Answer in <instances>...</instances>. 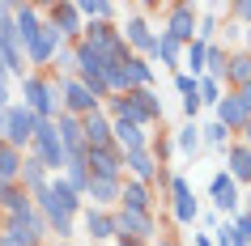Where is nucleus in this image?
Instances as JSON below:
<instances>
[{"instance_id":"de8ad7c7","label":"nucleus","mask_w":251,"mask_h":246,"mask_svg":"<svg viewBox=\"0 0 251 246\" xmlns=\"http://www.w3.org/2000/svg\"><path fill=\"white\" fill-rule=\"evenodd\" d=\"M234 98H238V106H243V115L251 119V85H243V89H234Z\"/></svg>"},{"instance_id":"13d9d810","label":"nucleus","mask_w":251,"mask_h":246,"mask_svg":"<svg viewBox=\"0 0 251 246\" xmlns=\"http://www.w3.org/2000/svg\"><path fill=\"white\" fill-rule=\"evenodd\" d=\"M0 72H4V47H0Z\"/></svg>"},{"instance_id":"9d476101","label":"nucleus","mask_w":251,"mask_h":246,"mask_svg":"<svg viewBox=\"0 0 251 246\" xmlns=\"http://www.w3.org/2000/svg\"><path fill=\"white\" fill-rule=\"evenodd\" d=\"M0 229L13 233L22 246H47V221H43L34 208L17 212V217H4V221H0Z\"/></svg>"},{"instance_id":"9b49d317","label":"nucleus","mask_w":251,"mask_h":246,"mask_svg":"<svg viewBox=\"0 0 251 246\" xmlns=\"http://www.w3.org/2000/svg\"><path fill=\"white\" fill-rule=\"evenodd\" d=\"M43 17H47L55 30H60V39H64L68 47H77V43H81V30H85V22H81V13H77V4H73V0L43 4Z\"/></svg>"},{"instance_id":"79ce46f5","label":"nucleus","mask_w":251,"mask_h":246,"mask_svg":"<svg viewBox=\"0 0 251 246\" xmlns=\"http://www.w3.org/2000/svg\"><path fill=\"white\" fill-rule=\"evenodd\" d=\"M226 17L247 30V26H251V0H234V4H226Z\"/></svg>"},{"instance_id":"f03ea898","label":"nucleus","mask_w":251,"mask_h":246,"mask_svg":"<svg viewBox=\"0 0 251 246\" xmlns=\"http://www.w3.org/2000/svg\"><path fill=\"white\" fill-rule=\"evenodd\" d=\"M102 111L111 119H128L136 128L145 132H158L162 128V98L158 89H132V93H115V98H106Z\"/></svg>"},{"instance_id":"1a4fd4ad","label":"nucleus","mask_w":251,"mask_h":246,"mask_svg":"<svg viewBox=\"0 0 251 246\" xmlns=\"http://www.w3.org/2000/svg\"><path fill=\"white\" fill-rule=\"evenodd\" d=\"M209 204H213V212H217L222 221H230L238 208H243V187H238L226 170H217V174L209 179Z\"/></svg>"},{"instance_id":"a18cd8bd","label":"nucleus","mask_w":251,"mask_h":246,"mask_svg":"<svg viewBox=\"0 0 251 246\" xmlns=\"http://www.w3.org/2000/svg\"><path fill=\"white\" fill-rule=\"evenodd\" d=\"M13 106V81H9V72H0V111H9Z\"/></svg>"},{"instance_id":"f704fd0d","label":"nucleus","mask_w":251,"mask_h":246,"mask_svg":"<svg viewBox=\"0 0 251 246\" xmlns=\"http://www.w3.org/2000/svg\"><path fill=\"white\" fill-rule=\"evenodd\" d=\"M47 179H51V174H47V170H43L39 161H34V157L26 153V161H22V187H26L30 195H39L43 187H47Z\"/></svg>"},{"instance_id":"c85d7f7f","label":"nucleus","mask_w":251,"mask_h":246,"mask_svg":"<svg viewBox=\"0 0 251 246\" xmlns=\"http://www.w3.org/2000/svg\"><path fill=\"white\" fill-rule=\"evenodd\" d=\"M26 208H34V200H30V191L22 187V182L0 187V221H4V217H17V212H26Z\"/></svg>"},{"instance_id":"bf43d9fd","label":"nucleus","mask_w":251,"mask_h":246,"mask_svg":"<svg viewBox=\"0 0 251 246\" xmlns=\"http://www.w3.org/2000/svg\"><path fill=\"white\" fill-rule=\"evenodd\" d=\"M55 246H77V242H55Z\"/></svg>"},{"instance_id":"f3484780","label":"nucleus","mask_w":251,"mask_h":246,"mask_svg":"<svg viewBox=\"0 0 251 246\" xmlns=\"http://www.w3.org/2000/svg\"><path fill=\"white\" fill-rule=\"evenodd\" d=\"M119 208H128V212H153V217H158V195H153V187H145V182L124 179L119 182Z\"/></svg>"},{"instance_id":"f257e3e1","label":"nucleus","mask_w":251,"mask_h":246,"mask_svg":"<svg viewBox=\"0 0 251 246\" xmlns=\"http://www.w3.org/2000/svg\"><path fill=\"white\" fill-rule=\"evenodd\" d=\"M30 200H34V212L47 221V238H55V242H73L77 238V217H81V208H85V200L60 174H51L47 187L39 195H30Z\"/></svg>"},{"instance_id":"37998d69","label":"nucleus","mask_w":251,"mask_h":246,"mask_svg":"<svg viewBox=\"0 0 251 246\" xmlns=\"http://www.w3.org/2000/svg\"><path fill=\"white\" fill-rule=\"evenodd\" d=\"M230 225H234L238 242H243V246H251V212H243V208H238L234 217H230Z\"/></svg>"},{"instance_id":"c9c22d12","label":"nucleus","mask_w":251,"mask_h":246,"mask_svg":"<svg viewBox=\"0 0 251 246\" xmlns=\"http://www.w3.org/2000/svg\"><path fill=\"white\" fill-rule=\"evenodd\" d=\"M226 60H230V51H226L222 43H209V55H204V77L222 81V77H226Z\"/></svg>"},{"instance_id":"c03bdc74","label":"nucleus","mask_w":251,"mask_h":246,"mask_svg":"<svg viewBox=\"0 0 251 246\" xmlns=\"http://www.w3.org/2000/svg\"><path fill=\"white\" fill-rule=\"evenodd\" d=\"M175 89H179V98H183V102H187V98H196V77L175 72ZM196 102H200V98H196Z\"/></svg>"},{"instance_id":"ddd939ff","label":"nucleus","mask_w":251,"mask_h":246,"mask_svg":"<svg viewBox=\"0 0 251 246\" xmlns=\"http://www.w3.org/2000/svg\"><path fill=\"white\" fill-rule=\"evenodd\" d=\"M39 123H43V119L34 115V111H26L22 102H13V106H9V132H4V140L26 153L30 140H34V132H39Z\"/></svg>"},{"instance_id":"473e14b6","label":"nucleus","mask_w":251,"mask_h":246,"mask_svg":"<svg viewBox=\"0 0 251 246\" xmlns=\"http://www.w3.org/2000/svg\"><path fill=\"white\" fill-rule=\"evenodd\" d=\"M175 149H179L187 161H196L200 149H204V140H200V123H183V128L175 132Z\"/></svg>"},{"instance_id":"412c9836","label":"nucleus","mask_w":251,"mask_h":246,"mask_svg":"<svg viewBox=\"0 0 251 246\" xmlns=\"http://www.w3.org/2000/svg\"><path fill=\"white\" fill-rule=\"evenodd\" d=\"M119 182L124 179H90V187H85V204L90 208H102V212H115L119 208Z\"/></svg>"},{"instance_id":"7c9ffc66","label":"nucleus","mask_w":251,"mask_h":246,"mask_svg":"<svg viewBox=\"0 0 251 246\" xmlns=\"http://www.w3.org/2000/svg\"><path fill=\"white\" fill-rule=\"evenodd\" d=\"M222 13H226V4H204V9H200V22H196V39L200 43H217Z\"/></svg>"},{"instance_id":"8fccbe9b","label":"nucleus","mask_w":251,"mask_h":246,"mask_svg":"<svg viewBox=\"0 0 251 246\" xmlns=\"http://www.w3.org/2000/svg\"><path fill=\"white\" fill-rule=\"evenodd\" d=\"M234 140H243V144H247V149H251V119H247V123H243V132H238Z\"/></svg>"},{"instance_id":"6ab92c4d","label":"nucleus","mask_w":251,"mask_h":246,"mask_svg":"<svg viewBox=\"0 0 251 246\" xmlns=\"http://www.w3.org/2000/svg\"><path fill=\"white\" fill-rule=\"evenodd\" d=\"M51 123H55V132H60L64 149H68V161H77V157L85 161V132H81V119H77V115H64V111H60Z\"/></svg>"},{"instance_id":"4be33fe9","label":"nucleus","mask_w":251,"mask_h":246,"mask_svg":"<svg viewBox=\"0 0 251 246\" xmlns=\"http://www.w3.org/2000/svg\"><path fill=\"white\" fill-rule=\"evenodd\" d=\"M43 4H13V30H17V43H22V51H26V43L34 39L43 30Z\"/></svg>"},{"instance_id":"0eeeda50","label":"nucleus","mask_w":251,"mask_h":246,"mask_svg":"<svg viewBox=\"0 0 251 246\" xmlns=\"http://www.w3.org/2000/svg\"><path fill=\"white\" fill-rule=\"evenodd\" d=\"M111 225H115V238H136V242H145V246L162 233L153 212H128V208H115L111 212Z\"/></svg>"},{"instance_id":"5fc2aeb1","label":"nucleus","mask_w":251,"mask_h":246,"mask_svg":"<svg viewBox=\"0 0 251 246\" xmlns=\"http://www.w3.org/2000/svg\"><path fill=\"white\" fill-rule=\"evenodd\" d=\"M243 212H251V187H243Z\"/></svg>"},{"instance_id":"7ed1b4c3","label":"nucleus","mask_w":251,"mask_h":246,"mask_svg":"<svg viewBox=\"0 0 251 246\" xmlns=\"http://www.w3.org/2000/svg\"><path fill=\"white\" fill-rule=\"evenodd\" d=\"M60 98H64V77H55V72H26L22 77V106L34 111L43 123H51L60 115Z\"/></svg>"},{"instance_id":"3c124183","label":"nucleus","mask_w":251,"mask_h":246,"mask_svg":"<svg viewBox=\"0 0 251 246\" xmlns=\"http://www.w3.org/2000/svg\"><path fill=\"white\" fill-rule=\"evenodd\" d=\"M0 246H22V242H17L13 233H4V229H0Z\"/></svg>"},{"instance_id":"4468645a","label":"nucleus","mask_w":251,"mask_h":246,"mask_svg":"<svg viewBox=\"0 0 251 246\" xmlns=\"http://www.w3.org/2000/svg\"><path fill=\"white\" fill-rule=\"evenodd\" d=\"M153 81H158L153 64H149V60H141V55H132L128 64L119 68V77H115V93H132V89H153ZM115 93H111V98H115Z\"/></svg>"},{"instance_id":"ea45409f","label":"nucleus","mask_w":251,"mask_h":246,"mask_svg":"<svg viewBox=\"0 0 251 246\" xmlns=\"http://www.w3.org/2000/svg\"><path fill=\"white\" fill-rule=\"evenodd\" d=\"M222 93H226L222 81H213V77H196V98H200V106H217V102H222Z\"/></svg>"},{"instance_id":"2eb2a0df","label":"nucleus","mask_w":251,"mask_h":246,"mask_svg":"<svg viewBox=\"0 0 251 246\" xmlns=\"http://www.w3.org/2000/svg\"><path fill=\"white\" fill-rule=\"evenodd\" d=\"M60 111H64V115L85 119V115H94V111H102V102L90 93V85H81L77 77H64V98H60Z\"/></svg>"},{"instance_id":"09e8293b","label":"nucleus","mask_w":251,"mask_h":246,"mask_svg":"<svg viewBox=\"0 0 251 246\" xmlns=\"http://www.w3.org/2000/svg\"><path fill=\"white\" fill-rule=\"evenodd\" d=\"M149 246H183V242H179V233H158V238H153V242H149Z\"/></svg>"},{"instance_id":"58836bf2","label":"nucleus","mask_w":251,"mask_h":246,"mask_svg":"<svg viewBox=\"0 0 251 246\" xmlns=\"http://www.w3.org/2000/svg\"><path fill=\"white\" fill-rule=\"evenodd\" d=\"M60 179H64L77 195H85V187H90V170H85V161L77 157V161H68V166H64V174H60Z\"/></svg>"},{"instance_id":"a211bd4d","label":"nucleus","mask_w":251,"mask_h":246,"mask_svg":"<svg viewBox=\"0 0 251 246\" xmlns=\"http://www.w3.org/2000/svg\"><path fill=\"white\" fill-rule=\"evenodd\" d=\"M162 170H166V166H158L149 149H136V153H124V179H136V182H145V187H153Z\"/></svg>"},{"instance_id":"5701e85b","label":"nucleus","mask_w":251,"mask_h":246,"mask_svg":"<svg viewBox=\"0 0 251 246\" xmlns=\"http://www.w3.org/2000/svg\"><path fill=\"white\" fill-rule=\"evenodd\" d=\"M222 153H226V174H230L238 187H251V149L243 140H230Z\"/></svg>"},{"instance_id":"b1692460","label":"nucleus","mask_w":251,"mask_h":246,"mask_svg":"<svg viewBox=\"0 0 251 246\" xmlns=\"http://www.w3.org/2000/svg\"><path fill=\"white\" fill-rule=\"evenodd\" d=\"M81 229H85V238H94V242H115V225H111V212H102V208H81Z\"/></svg>"},{"instance_id":"423d86ee","label":"nucleus","mask_w":251,"mask_h":246,"mask_svg":"<svg viewBox=\"0 0 251 246\" xmlns=\"http://www.w3.org/2000/svg\"><path fill=\"white\" fill-rule=\"evenodd\" d=\"M196 22H200L196 4H192V0H175V4H166V13H162L158 34H166V39H175L179 47H187V43L196 39Z\"/></svg>"},{"instance_id":"4d7b16f0","label":"nucleus","mask_w":251,"mask_h":246,"mask_svg":"<svg viewBox=\"0 0 251 246\" xmlns=\"http://www.w3.org/2000/svg\"><path fill=\"white\" fill-rule=\"evenodd\" d=\"M196 246H213V238L209 233H196Z\"/></svg>"},{"instance_id":"a19ab883","label":"nucleus","mask_w":251,"mask_h":246,"mask_svg":"<svg viewBox=\"0 0 251 246\" xmlns=\"http://www.w3.org/2000/svg\"><path fill=\"white\" fill-rule=\"evenodd\" d=\"M51 72L55 77H77V55H73V47H60V51H55V60H51Z\"/></svg>"},{"instance_id":"39448f33","label":"nucleus","mask_w":251,"mask_h":246,"mask_svg":"<svg viewBox=\"0 0 251 246\" xmlns=\"http://www.w3.org/2000/svg\"><path fill=\"white\" fill-rule=\"evenodd\" d=\"M166 208H171V221L179 225V229H187V225H196L200 221V200L196 191H192V182L179 174V170H171V187H166Z\"/></svg>"},{"instance_id":"49530a36","label":"nucleus","mask_w":251,"mask_h":246,"mask_svg":"<svg viewBox=\"0 0 251 246\" xmlns=\"http://www.w3.org/2000/svg\"><path fill=\"white\" fill-rule=\"evenodd\" d=\"M196 225H200L204 233H213L217 225H222V217H217V212H200V221H196Z\"/></svg>"},{"instance_id":"2f4dec72","label":"nucleus","mask_w":251,"mask_h":246,"mask_svg":"<svg viewBox=\"0 0 251 246\" xmlns=\"http://www.w3.org/2000/svg\"><path fill=\"white\" fill-rule=\"evenodd\" d=\"M77 4L81 22H115L119 17V4H111V0H73Z\"/></svg>"},{"instance_id":"6e6552de","label":"nucleus","mask_w":251,"mask_h":246,"mask_svg":"<svg viewBox=\"0 0 251 246\" xmlns=\"http://www.w3.org/2000/svg\"><path fill=\"white\" fill-rule=\"evenodd\" d=\"M60 47H64L60 30H55L51 22H43V30L26 43V68H30V72H51V60H55Z\"/></svg>"},{"instance_id":"c756f323","label":"nucleus","mask_w":251,"mask_h":246,"mask_svg":"<svg viewBox=\"0 0 251 246\" xmlns=\"http://www.w3.org/2000/svg\"><path fill=\"white\" fill-rule=\"evenodd\" d=\"M149 64H162V68H171V72H179V64H183V47H179L175 39H166V34H158Z\"/></svg>"},{"instance_id":"72a5a7b5","label":"nucleus","mask_w":251,"mask_h":246,"mask_svg":"<svg viewBox=\"0 0 251 246\" xmlns=\"http://www.w3.org/2000/svg\"><path fill=\"white\" fill-rule=\"evenodd\" d=\"M204 55H209V43L192 39L183 47V64H179V72H187V77H204Z\"/></svg>"},{"instance_id":"f8f14e48","label":"nucleus","mask_w":251,"mask_h":246,"mask_svg":"<svg viewBox=\"0 0 251 246\" xmlns=\"http://www.w3.org/2000/svg\"><path fill=\"white\" fill-rule=\"evenodd\" d=\"M119 39L128 43V51H132V55L149 60V55H153V43H158V30L149 26V17H141V13H128V22L119 26Z\"/></svg>"},{"instance_id":"e433bc0d","label":"nucleus","mask_w":251,"mask_h":246,"mask_svg":"<svg viewBox=\"0 0 251 246\" xmlns=\"http://www.w3.org/2000/svg\"><path fill=\"white\" fill-rule=\"evenodd\" d=\"M149 153H153V161H158V166H166V161H171V153H175V136H171L166 128L153 132V136H149Z\"/></svg>"},{"instance_id":"a878e982","label":"nucleus","mask_w":251,"mask_h":246,"mask_svg":"<svg viewBox=\"0 0 251 246\" xmlns=\"http://www.w3.org/2000/svg\"><path fill=\"white\" fill-rule=\"evenodd\" d=\"M213 119H217V123H222L226 132H230V136H238V132H243V123H247V115H243V106H238V98L230 89L222 93V102L213 106Z\"/></svg>"},{"instance_id":"20e7f679","label":"nucleus","mask_w":251,"mask_h":246,"mask_svg":"<svg viewBox=\"0 0 251 246\" xmlns=\"http://www.w3.org/2000/svg\"><path fill=\"white\" fill-rule=\"evenodd\" d=\"M26 153L34 157L47 174H64V166H68V149H64V140H60L55 123H39V132H34V140H30Z\"/></svg>"},{"instance_id":"864d4df0","label":"nucleus","mask_w":251,"mask_h":246,"mask_svg":"<svg viewBox=\"0 0 251 246\" xmlns=\"http://www.w3.org/2000/svg\"><path fill=\"white\" fill-rule=\"evenodd\" d=\"M4 132H9V111H0V140H4Z\"/></svg>"},{"instance_id":"aec40b11","label":"nucleus","mask_w":251,"mask_h":246,"mask_svg":"<svg viewBox=\"0 0 251 246\" xmlns=\"http://www.w3.org/2000/svg\"><path fill=\"white\" fill-rule=\"evenodd\" d=\"M149 136H153V132L136 128V123H128V119H111V140H115L119 153H136V149H149Z\"/></svg>"},{"instance_id":"bb28decb","label":"nucleus","mask_w":251,"mask_h":246,"mask_svg":"<svg viewBox=\"0 0 251 246\" xmlns=\"http://www.w3.org/2000/svg\"><path fill=\"white\" fill-rule=\"evenodd\" d=\"M222 85H226L230 93H234V89H243V85H251V55H247V51H230Z\"/></svg>"},{"instance_id":"393cba45","label":"nucleus","mask_w":251,"mask_h":246,"mask_svg":"<svg viewBox=\"0 0 251 246\" xmlns=\"http://www.w3.org/2000/svg\"><path fill=\"white\" fill-rule=\"evenodd\" d=\"M81 132H85V149H111V115L106 111H94V115L81 119Z\"/></svg>"},{"instance_id":"cd10ccee","label":"nucleus","mask_w":251,"mask_h":246,"mask_svg":"<svg viewBox=\"0 0 251 246\" xmlns=\"http://www.w3.org/2000/svg\"><path fill=\"white\" fill-rule=\"evenodd\" d=\"M22 161H26V153H22V149H13L9 140H0V187L22 182Z\"/></svg>"},{"instance_id":"dca6fc26","label":"nucleus","mask_w":251,"mask_h":246,"mask_svg":"<svg viewBox=\"0 0 251 246\" xmlns=\"http://www.w3.org/2000/svg\"><path fill=\"white\" fill-rule=\"evenodd\" d=\"M85 170L90 179H124V153L111 149H85Z\"/></svg>"},{"instance_id":"6e6d98bb","label":"nucleus","mask_w":251,"mask_h":246,"mask_svg":"<svg viewBox=\"0 0 251 246\" xmlns=\"http://www.w3.org/2000/svg\"><path fill=\"white\" fill-rule=\"evenodd\" d=\"M115 246H145V242H136V238H115Z\"/></svg>"},{"instance_id":"603ef678","label":"nucleus","mask_w":251,"mask_h":246,"mask_svg":"<svg viewBox=\"0 0 251 246\" xmlns=\"http://www.w3.org/2000/svg\"><path fill=\"white\" fill-rule=\"evenodd\" d=\"M238 51H247V55H251V26L243 30V47H238Z\"/></svg>"},{"instance_id":"4c0bfd02","label":"nucleus","mask_w":251,"mask_h":246,"mask_svg":"<svg viewBox=\"0 0 251 246\" xmlns=\"http://www.w3.org/2000/svg\"><path fill=\"white\" fill-rule=\"evenodd\" d=\"M200 140L209 144V149H226V144L234 140V136H230V132H226L217 119H204V123H200Z\"/></svg>"}]
</instances>
